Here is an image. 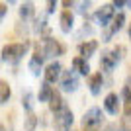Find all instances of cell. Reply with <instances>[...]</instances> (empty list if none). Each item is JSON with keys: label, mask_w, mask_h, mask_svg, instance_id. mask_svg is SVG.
Instances as JSON below:
<instances>
[{"label": "cell", "mask_w": 131, "mask_h": 131, "mask_svg": "<svg viewBox=\"0 0 131 131\" xmlns=\"http://www.w3.org/2000/svg\"><path fill=\"white\" fill-rule=\"evenodd\" d=\"M27 51V43H8L2 47V61H6V63H20L22 61V57L26 55Z\"/></svg>", "instance_id": "cell-1"}, {"label": "cell", "mask_w": 131, "mask_h": 131, "mask_svg": "<svg viewBox=\"0 0 131 131\" xmlns=\"http://www.w3.org/2000/svg\"><path fill=\"white\" fill-rule=\"evenodd\" d=\"M72 121H74V115H72V110L63 106V108L55 114V129L57 131H69L72 125Z\"/></svg>", "instance_id": "cell-2"}, {"label": "cell", "mask_w": 131, "mask_h": 131, "mask_svg": "<svg viewBox=\"0 0 131 131\" xmlns=\"http://www.w3.org/2000/svg\"><path fill=\"white\" fill-rule=\"evenodd\" d=\"M102 123V110L100 108H90L82 117V125L86 129H96Z\"/></svg>", "instance_id": "cell-3"}, {"label": "cell", "mask_w": 131, "mask_h": 131, "mask_svg": "<svg viewBox=\"0 0 131 131\" xmlns=\"http://www.w3.org/2000/svg\"><path fill=\"white\" fill-rule=\"evenodd\" d=\"M115 16V12H114V6L112 4H104V6H100L98 10H96V14H94V18H96V22L100 24L102 27H106L110 22H112V18Z\"/></svg>", "instance_id": "cell-4"}, {"label": "cell", "mask_w": 131, "mask_h": 131, "mask_svg": "<svg viewBox=\"0 0 131 131\" xmlns=\"http://www.w3.org/2000/svg\"><path fill=\"white\" fill-rule=\"evenodd\" d=\"M123 24H125V14H123V12H117V14L112 18L110 27L106 29V33H104V41H110V39H112V35H114V33H117L121 27H123Z\"/></svg>", "instance_id": "cell-5"}, {"label": "cell", "mask_w": 131, "mask_h": 131, "mask_svg": "<svg viewBox=\"0 0 131 131\" xmlns=\"http://www.w3.org/2000/svg\"><path fill=\"white\" fill-rule=\"evenodd\" d=\"M61 86L65 92H74L78 88V77L72 71H65L61 74Z\"/></svg>", "instance_id": "cell-6"}, {"label": "cell", "mask_w": 131, "mask_h": 131, "mask_svg": "<svg viewBox=\"0 0 131 131\" xmlns=\"http://www.w3.org/2000/svg\"><path fill=\"white\" fill-rule=\"evenodd\" d=\"M65 53V47L53 37H47L45 39V45H43V55L45 57H57V55H63Z\"/></svg>", "instance_id": "cell-7"}, {"label": "cell", "mask_w": 131, "mask_h": 131, "mask_svg": "<svg viewBox=\"0 0 131 131\" xmlns=\"http://www.w3.org/2000/svg\"><path fill=\"white\" fill-rule=\"evenodd\" d=\"M43 61H45V55H43V49L39 47V45H35V51H33L31 55V61H29V71L37 77L39 71H41V67H43Z\"/></svg>", "instance_id": "cell-8"}, {"label": "cell", "mask_w": 131, "mask_h": 131, "mask_svg": "<svg viewBox=\"0 0 131 131\" xmlns=\"http://www.w3.org/2000/svg\"><path fill=\"white\" fill-rule=\"evenodd\" d=\"M61 71H63V67H61V63H49V65L45 67V71H43V74H45V82L47 84H53V82H57L59 80V77H61Z\"/></svg>", "instance_id": "cell-9"}, {"label": "cell", "mask_w": 131, "mask_h": 131, "mask_svg": "<svg viewBox=\"0 0 131 131\" xmlns=\"http://www.w3.org/2000/svg\"><path fill=\"white\" fill-rule=\"evenodd\" d=\"M104 110L110 115H117V112H119V96L115 92H110L104 98Z\"/></svg>", "instance_id": "cell-10"}, {"label": "cell", "mask_w": 131, "mask_h": 131, "mask_svg": "<svg viewBox=\"0 0 131 131\" xmlns=\"http://www.w3.org/2000/svg\"><path fill=\"white\" fill-rule=\"evenodd\" d=\"M96 49H98V41H94V39H90V41H84V43L78 45V53H80V59L86 61L90 55L96 53Z\"/></svg>", "instance_id": "cell-11"}, {"label": "cell", "mask_w": 131, "mask_h": 131, "mask_svg": "<svg viewBox=\"0 0 131 131\" xmlns=\"http://www.w3.org/2000/svg\"><path fill=\"white\" fill-rule=\"evenodd\" d=\"M59 24H61V29L65 33H69L74 26V16H72L71 10H63L61 12V18H59Z\"/></svg>", "instance_id": "cell-12"}, {"label": "cell", "mask_w": 131, "mask_h": 131, "mask_svg": "<svg viewBox=\"0 0 131 131\" xmlns=\"http://www.w3.org/2000/svg\"><path fill=\"white\" fill-rule=\"evenodd\" d=\"M102 86H104V77H102V72H96L90 77V92L94 96H98L102 92Z\"/></svg>", "instance_id": "cell-13"}, {"label": "cell", "mask_w": 131, "mask_h": 131, "mask_svg": "<svg viewBox=\"0 0 131 131\" xmlns=\"http://www.w3.org/2000/svg\"><path fill=\"white\" fill-rule=\"evenodd\" d=\"M72 69H74L78 74H84V77L90 72V65H88V61L80 59V57H74V59H72Z\"/></svg>", "instance_id": "cell-14"}, {"label": "cell", "mask_w": 131, "mask_h": 131, "mask_svg": "<svg viewBox=\"0 0 131 131\" xmlns=\"http://www.w3.org/2000/svg\"><path fill=\"white\" fill-rule=\"evenodd\" d=\"M114 67H115V61H114V57L110 55V51L102 53V59H100V69H102V71H106V72H110V71H114Z\"/></svg>", "instance_id": "cell-15"}, {"label": "cell", "mask_w": 131, "mask_h": 131, "mask_svg": "<svg viewBox=\"0 0 131 131\" xmlns=\"http://www.w3.org/2000/svg\"><path fill=\"white\" fill-rule=\"evenodd\" d=\"M63 98H61V94L57 92V90H53V94H51V98H49V110L53 112V114H57L61 108H63Z\"/></svg>", "instance_id": "cell-16"}, {"label": "cell", "mask_w": 131, "mask_h": 131, "mask_svg": "<svg viewBox=\"0 0 131 131\" xmlns=\"http://www.w3.org/2000/svg\"><path fill=\"white\" fill-rule=\"evenodd\" d=\"M12 96V90H10V84L6 80H0V104H6Z\"/></svg>", "instance_id": "cell-17"}, {"label": "cell", "mask_w": 131, "mask_h": 131, "mask_svg": "<svg viewBox=\"0 0 131 131\" xmlns=\"http://www.w3.org/2000/svg\"><path fill=\"white\" fill-rule=\"evenodd\" d=\"M37 123H39V117L35 114H27V117H26V121H24V129L26 131H35V127H37Z\"/></svg>", "instance_id": "cell-18"}, {"label": "cell", "mask_w": 131, "mask_h": 131, "mask_svg": "<svg viewBox=\"0 0 131 131\" xmlns=\"http://www.w3.org/2000/svg\"><path fill=\"white\" fill-rule=\"evenodd\" d=\"M51 94H53V88H51V84H41V88H39V102H49V98H51Z\"/></svg>", "instance_id": "cell-19"}, {"label": "cell", "mask_w": 131, "mask_h": 131, "mask_svg": "<svg viewBox=\"0 0 131 131\" xmlns=\"http://www.w3.org/2000/svg\"><path fill=\"white\" fill-rule=\"evenodd\" d=\"M31 14H33V4H31V2H26V4L20 6V16H22L24 20H26V18H29Z\"/></svg>", "instance_id": "cell-20"}, {"label": "cell", "mask_w": 131, "mask_h": 131, "mask_svg": "<svg viewBox=\"0 0 131 131\" xmlns=\"http://www.w3.org/2000/svg\"><path fill=\"white\" fill-rule=\"evenodd\" d=\"M22 104H24V108H26L27 112L31 114V110H33V94H29V92H27L26 96L22 98Z\"/></svg>", "instance_id": "cell-21"}, {"label": "cell", "mask_w": 131, "mask_h": 131, "mask_svg": "<svg viewBox=\"0 0 131 131\" xmlns=\"http://www.w3.org/2000/svg\"><path fill=\"white\" fill-rule=\"evenodd\" d=\"M123 53H125V47H123V45H117V47H115L114 51H110V55L114 57V61H115V63H117V61H121Z\"/></svg>", "instance_id": "cell-22"}, {"label": "cell", "mask_w": 131, "mask_h": 131, "mask_svg": "<svg viewBox=\"0 0 131 131\" xmlns=\"http://www.w3.org/2000/svg\"><path fill=\"white\" fill-rule=\"evenodd\" d=\"M123 98H125V104H131V77L125 80V86H123Z\"/></svg>", "instance_id": "cell-23"}, {"label": "cell", "mask_w": 131, "mask_h": 131, "mask_svg": "<svg viewBox=\"0 0 131 131\" xmlns=\"http://www.w3.org/2000/svg\"><path fill=\"white\" fill-rule=\"evenodd\" d=\"M119 127H121V131H131V115H123L121 117Z\"/></svg>", "instance_id": "cell-24"}, {"label": "cell", "mask_w": 131, "mask_h": 131, "mask_svg": "<svg viewBox=\"0 0 131 131\" xmlns=\"http://www.w3.org/2000/svg\"><path fill=\"white\" fill-rule=\"evenodd\" d=\"M6 12H8V6H6V4H2V2H0V20H2V18L6 16Z\"/></svg>", "instance_id": "cell-25"}, {"label": "cell", "mask_w": 131, "mask_h": 131, "mask_svg": "<svg viewBox=\"0 0 131 131\" xmlns=\"http://www.w3.org/2000/svg\"><path fill=\"white\" fill-rule=\"evenodd\" d=\"M88 6H90V2H80V8H78V10H80L82 14H84V12L88 10Z\"/></svg>", "instance_id": "cell-26"}, {"label": "cell", "mask_w": 131, "mask_h": 131, "mask_svg": "<svg viewBox=\"0 0 131 131\" xmlns=\"http://www.w3.org/2000/svg\"><path fill=\"white\" fill-rule=\"evenodd\" d=\"M55 6H57V2H47V12H55Z\"/></svg>", "instance_id": "cell-27"}, {"label": "cell", "mask_w": 131, "mask_h": 131, "mask_svg": "<svg viewBox=\"0 0 131 131\" xmlns=\"http://www.w3.org/2000/svg\"><path fill=\"white\" fill-rule=\"evenodd\" d=\"M112 6H117V8H119V6H125V2H123V0H115Z\"/></svg>", "instance_id": "cell-28"}, {"label": "cell", "mask_w": 131, "mask_h": 131, "mask_svg": "<svg viewBox=\"0 0 131 131\" xmlns=\"http://www.w3.org/2000/svg\"><path fill=\"white\" fill-rule=\"evenodd\" d=\"M63 6H65V8H71V6H72V2H69V0H65V2H63Z\"/></svg>", "instance_id": "cell-29"}, {"label": "cell", "mask_w": 131, "mask_h": 131, "mask_svg": "<svg viewBox=\"0 0 131 131\" xmlns=\"http://www.w3.org/2000/svg\"><path fill=\"white\" fill-rule=\"evenodd\" d=\"M104 131H115V127H114V125H108V127H106Z\"/></svg>", "instance_id": "cell-30"}, {"label": "cell", "mask_w": 131, "mask_h": 131, "mask_svg": "<svg viewBox=\"0 0 131 131\" xmlns=\"http://www.w3.org/2000/svg\"><path fill=\"white\" fill-rule=\"evenodd\" d=\"M125 6H129V8H131V0H129V2H125Z\"/></svg>", "instance_id": "cell-31"}, {"label": "cell", "mask_w": 131, "mask_h": 131, "mask_svg": "<svg viewBox=\"0 0 131 131\" xmlns=\"http://www.w3.org/2000/svg\"><path fill=\"white\" fill-rule=\"evenodd\" d=\"M129 37H131V26H129Z\"/></svg>", "instance_id": "cell-32"}, {"label": "cell", "mask_w": 131, "mask_h": 131, "mask_svg": "<svg viewBox=\"0 0 131 131\" xmlns=\"http://www.w3.org/2000/svg\"><path fill=\"white\" fill-rule=\"evenodd\" d=\"M0 131H4V127H2V125H0Z\"/></svg>", "instance_id": "cell-33"}]
</instances>
